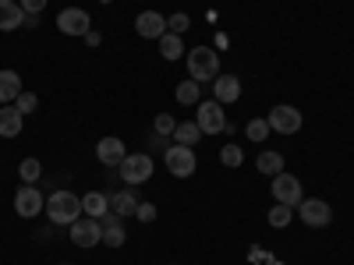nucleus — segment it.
<instances>
[{
    "instance_id": "f257e3e1",
    "label": "nucleus",
    "mask_w": 354,
    "mask_h": 265,
    "mask_svg": "<svg viewBox=\"0 0 354 265\" xmlns=\"http://www.w3.org/2000/svg\"><path fill=\"white\" fill-rule=\"evenodd\" d=\"M46 216L57 226H71L75 219H82V198L75 191H53L46 198Z\"/></svg>"
},
{
    "instance_id": "f03ea898",
    "label": "nucleus",
    "mask_w": 354,
    "mask_h": 265,
    "mask_svg": "<svg viewBox=\"0 0 354 265\" xmlns=\"http://www.w3.org/2000/svg\"><path fill=\"white\" fill-rule=\"evenodd\" d=\"M216 75H220V53L216 50H209V46L188 50V78H195L202 85V81H213Z\"/></svg>"
},
{
    "instance_id": "7ed1b4c3",
    "label": "nucleus",
    "mask_w": 354,
    "mask_h": 265,
    "mask_svg": "<svg viewBox=\"0 0 354 265\" xmlns=\"http://www.w3.org/2000/svg\"><path fill=\"white\" fill-rule=\"evenodd\" d=\"M117 170H121V181L124 184H131V188L135 184H145L153 177V156L149 153H128Z\"/></svg>"
},
{
    "instance_id": "20e7f679",
    "label": "nucleus",
    "mask_w": 354,
    "mask_h": 265,
    "mask_svg": "<svg viewBox=\"0 0 354 265\" xmlns=\"http://www.w3.org/2000/svg\"><path fill=\"white\" fill-rule=\"evenodd\" d=\"M298 219L305 226H312V230H322V226L333 223V209H330V202H322V198H301Z\"/></svg>"
},
{
    "instance_id": "39448f33",
    "label": "nucleus",
    "mask_w": 354,
    "mask_h": 265,
    "mask_svg": "<svg viewBox=\"0 0 354 265\" xmlns=\"http://www.w3.org/2000/svg\"><path fill=\"white\" fill-rule=\"evenodd\" d=\"M270 128L277 131V135H298L301 131V124H305V117H301V110L298 106H287V103H280V106H273L270 110Z\"/></svg>"
},
{
    "instance_id": "423d86ee",
    "label": "nucleus",
    "mask_w": 354,
    "mask_h": 265,
    "mask_svg": "<svg viewBox=\"0 0 354 265\" xmlns=\"http://www.w3.org/2000/svg\"><path fill=\"white\" fill-rule=\"evenodd\" d=\"M195 124L202 128V135H220L227 131V117H223V106L216 99H205L195 106Z\"/></svg>"
},
{
    "instance_id": "0eeeda50",
    "label": "nucleus",
    "mask_w": 354,
    "mask_h": 265,
    "mask_svg": "<svg viewBox=\"0 0 354 265\" xmlns=\"http://www.w3.org/2000/svg\"><path fill=\"white\" fill-rule=\"evenodd\" d=\"M273 198H277V205H290V209H298V205H301V181H298V177H294V173H277L273 177Z\"/></svg>"
},
{
    "instance_id": "6e6552de",
    "label": "nucleus",
    "mask_w": 354,
    "mask_h": 265,
    "mask_svg": "<svg viewBox=\"0 0 354 265\" xmlns=\"http://www.w3.org/2000/svg\"><path fill=\"white\" fill-rule=\"evenodd\" d=\"M68 233H71V244H75V248H96V244H103V226H100V219H93V216L75 219V223L68 226Z\"/></svg>"
},
{
    "instance_id": "1a4fd4ad",
    "label": "nucleus",
    "mask_w": 354,
    "mask_h": 265,
    "mask_svg": "<svg viewBox=\"0 0 354 265\" xmlns=\"http://www.w3.org/2000/svg\"><path fill=\"white\" fill-rule=\"evenodd\" d=\"M15 213H18L21 219H36L39 213H46V202H43V195L36 191V184H21V188L15 191Z\"/></svg>"
},
{
    "instance_id": "9d476101",
    "label": "nucleus",
    "mask_w": 354,
    "mask_h": 265,
    "mask_svg": "<svg viewBox=\"0 0 354 265\" xmlns=\"http://www.w3.org/2000/svg\"><path fill=\"white\" fill-rule=\"evenodd\" d=\"M163 163L174 177H192L198 159H195V149H188V145H170V149L163 153Z\"/></svg>"
},
{
    "instance_id": "9b49d317",
    "label": "nucleus",
    "mask_w": 354,
    "mask_h": 265,
    "mask_svg": "<svg viewBox=\"0 0 354 265\" xmlns=\"http://www.w3.org/2000/svg\"><path fill=\"white\" fill-rule=\"evenodd\" d=\"M57 28H61L64 36H88L93 32V18H88V11H82V8H64L61 14H57Z\"/></svg>"
},
{
    "instance_id": "f8f14e48",
    "label": "nucleus",
    "mask_w": 354,
    "mask_h": 265,
    "mask_svg": "<svg viewBox=\"0 0 354 265\" xmlns=\"http://www.w3.org/2000/svg\"><path fill=\"white\" fill-rule=\"evenodd\" d=\"M135 32L142 36V39H160L163 32H167V18L160 14V11H138V18H135Z\"/></svg>"
},
{
    "instance_id": "ddd939ff",
    "label": "nucleus",
    "mask_w": 354,
    "mask_h": 265,
    "mask_svg": "<svg viewBox=\"0 0 354 265\" xmlns=\"http://www.w3.org/2000/svg\"><path fill=\"white\" fill-rule=\"evenodd\" d=\"M213 99H216L220 106L238 103V99H241V78H234V75H216V78H213Z\"/></svg>"
},
{
    "instance_id": "4468645a",
    "label": "nucleus",
    "mask_w": 354,
    "mask_h": 265,
    "mask_svg": "<svg viewBox=\"0 0 354 265\" xmlns=\"http://www.w3.org/2000/svg\"><path fill=\"white\" fill-rule=\"evenodd\" d=\"M124 156H128V149H124V141L117 138V135L100 138V145H96V159H100V163H106V166H121Z\"/></svg>"
},
{
    "instance_id": "2eb2a0df",
    "label": "nucleus",
    "mask_w": 354,
    "mask_h": 265,
    "mask_svg": "<svg viewBox=\"0 0 354 265\" xmlns=\"http://www.w3.org/2000/svg\"><path fill=\"white\" fill-rule=\"evenodd\" d=\"M100 226H103V244L106 248H121L128 241V230L121 226V216H117V213L100 216Z\"/></svg>"
},
{
    "instance_id": "dca6fc26",
    "label": "nucleus",
    "mask_w": 354,
    "mask_h": 265,
    "mask_svg": "<svg viewBox=\"0 0 354 265\" xmlns=\"http://www.w3.org/2000/svg\"><path fill=\"white\" fill-rule=\"evenodd\" d=\"M21 128H25V117L18 113V106L15 103L0 106V138H18Z\"/></svg>"
},
{
    "instance_id": "f3484780",
    "label": "nucleus",
    "mask_w": 354,
    "mask_h": 265,
    "mask_svg": "<svg viewBox=\"0 0 354 265\" xmlns=\"http://www.w3.org/2000/svg\"><path fill=\"white\" fill-rule=\"evenodd\" d=\"M25 25V11L18 0H0V32H15Z\"/></svg>"
},
{
    "instance_id": "a211bd4d",
    "label": "nucleus",
    "mask_w": 354,
    "mask_h": 265,
    "mask_svg": "<svg viewBox=\"0 0 354 265\" xmlns=\"http://www.w3.org/2000/svg\"><path fill=\"white\" fill-rule=\"evenodd\" d=\"M21 92H25V88H21V78H18V71H11V68H4V71H0V106L15 103Z\"/></svg>"
},
{
    "instance_id": "6ab92c4d",
    "label": "nucleus",
    "mask_w": 354,
    "mask_h": 265,
    "mask_svg": "<svg viewBox=\"0 0 354 265\" xmlns=\"http://www.w3.org/2000/svg\"><path fill=\"white\" fill-rule=\"evenodd\" d=\"M110 213H117L121 219L135 216V213H138V198H135V191H113V195H110Z\"/></svg>"
},
{
    "instance_id": "aec40b11",
    "label": "nucleus",
    "mask_w": 354,
    "mask_h": 265,
    "mask_svg": "<svg viewBox=\"0 0 354 265\" xmlns=\"http://www.w3.org/2000/svg\"><path fill=\"white\" fill-rule=\"evenodd\" d=\"M82 213H85V216H93V219L106 216V213H110V195H103V191H88V195L82 198Z\"/></svg>"
},
{
    "instance_id": "412c9836",
    "label": "nucleus",
    "mask_w": 354,
    "mask_h": 265,
    "mask_svg": "<svg viewBox=\"0 0 354 265\" xmlns=\"http://www.w3.org/2000/svg\"><path fill=\"white\" fill-rule=\"evenodd\" d=\"M177 145H188V149H195V145L202 141V128L195 124V121H185V124H177L174 128V135H170Z\"/></svg>"
},
{
    "instance_id": "4be33fe9",
    "label": "nucleus",
    "mask_w": 354,
    "mask_h": 265,
    "mask_svg": "<svg viewBox=\"0 0 354 265\" xmlns=\"http://www.w3.org/2000/svg\"><path fill=\"white\" fill-rule=\"evenodd\" d=\"M156 43H160V57H163V61H181V57H185V43H181V36L163 32Z\"/></svg>"
},
{
    "instance_id": "5701e85b",
    "label": "nucleus",
    "mask_w": 354,
    "mask_h": 265,
    "mask_svg": "<svg viewBox=\"0 0 354 265\" xmlns=\"http://www.w3.org/2000/svg\"><path fill=\"white\" fill-rule=\"evenodd\" d=\"M255 166H259V173H266V177H277V173H283V156H280L277 149H266V153H259Z\"/></svg>"
},
{
    "instance_id": "b1692460",
    "label": "nucleus",
    "mask_w": 354,
    "mask_h": 265,
    "mask_svg": "<svg viewBox=\"0 0 354 265\" xmlns=\"http://www.w3.org/2000/svg\"><path fill=\"white\" fill-rule=\"evenodd\" d=\"M174 96H177V103H185V106H198V103H202V92H198V81H195V78H188V81L177 85Z\"/></svg>"
},
{
    "instance_id": "393cba45",
    "label": "nucleus",
    "mask_w": 354,
    "mask_h": 265,
    "mask_svg": "<svg viewBox=\"0 0 354 265\" xmlns=\"http://www.w3.org/2000/svg\"><path fill=\"white\" fill-rule=\"evenodd\" d=\"M18 177L25 184H36L39 177H43V163L36 159V156H28V159H21V166H18Z\"/></svg>"
},
{
    "instance_id": "a878e982",
    "label": "nucleus",
    "mask_w": 354,
    "mask_h": 265,
    "mask_svg": "<svg viewBox=\"0 0 354 265\" xmlns=\"http://www.w3.org/2000/svg\"><path fill=\"white\" fill-rule=\"evenodd\" d=\"M290 205H273V209H270V226L273 230H283V226H290Z\"/></svg>"
},
{
    "instance_id": "bb28decb",
    "label": "nucleus",
    "mask_w": 354,
    "mask_h": 265,
    "mask_svg": "<svg viewBox=\"0 0 354 265\" xmlns=\"http://www.w3.org/2000/svg\"><path fill=\"white\" fill-rule=\"evenodd\" d=\"M245 135H248L252 141H262V138H270V135H273V128H270V121H262V117H255V121L245 128Z\"/></svg>"
},
{
    "instance_id": "cd10ccee",
    "label": "nucleus",
    "mask_w": 354,
    "mask_h": 265,
    "mask_svg": "<svg viewBox=\"0 0 354 265\" xmlns=\"http://www.w3.org/2000/svg\"><path fill=\"white\" fill-rule=\"evenodd\" d=\"M188 25H192V18H188L185 11H177V14H170V18H167V32L185 36V32H188Z\"/></svg>"
},
{
    "instance_id": "c85d7f7f",
    "label": "nucleus",
    "mask_w": 354,
    "mask_h": 265,
    "mask_svg": "<svg viewBox=\"0 0 354 265\" xmlns=\"http://www.w3.org/2000/svg\"><path fill=\"white\" fill-rule=\"evenodd\" d=\"M220 159H223V166L238 170V166H241V159H245V153L238 149V145H223V149H220Z\"/></svg>"
},
{
    "instance_id": "c756f323",
    "label": "nucleus",
    "mask_w": 354,
    "mask_h": 265,
    "mask_svg": "<svg viewBox=\"0 0 354 265\" xmlns=\"http://www.w3.org/2000/svg\"><path fill=\"white\" fill-rule=\"evenodd\" d=\"M15 106H18L21 117H28V113H36V110H39V99H36V92H21V96L15 99Z\"/></svg>"
},
{
    "instance_id": "7c9ffc66",
    "label": "nucleus",
    "mask_w": 354,
    "mask_h": 265,
    "mask_svg": "<svg viewBox=\"0 0 354 265\" xmlns=\"http://www.w3.org/2000/svg\"><path fill=\"white\" fill-rule=\"evenodd\" d=\"M153 128H156V135H167V138H170V135H174V128H177V121H174L170 113H160Z\"/></svg>"
},
{
    "instance_id": "2f4dec72",
    "label": "nucleus",
    "mask_w": 354,
    "mask_h": 265,
    "mask_svg": "<svg viewBox=\"0 0 354 265\" xmlns=\"http://www.w3.org/2000/svg\"><path fill=\"white\" fill-rule=\"evenodd\" d=\"M135 216H138L142 223H153V219H156V205H153V202H138V213H135Z\"/></svg>"
},
{
    "instance_id": "473e14b6",
    "label": "nucleus",
    "mask_w": 354,
    "mask_h": 265,
    "mask_svg": "<svg viewBox=\"0 0 354 265\" xmlns=\"http://www.w3.org/2000/svg\"><path fill=\"white\" fill-rule=\"evenodd\" d=\"M18 4H21L25 14H39V11L46 8V0H18Z\"/></svg>"
},
{
    "instance_id": "72a5a7b5",
    "label": "nucleus",
    "mask_w": 354,
    "mask_h": 265,
    "mask_svg": "<svg viewBox=\"0 0 354 265\" xmlns=\"http://www.w3.org/2000/svg\"><path fill=\"white\" fill-rule=\"evenodd\" d=\"M64 265H68V262H64Z\"/></svg>"
}]
</instances>
